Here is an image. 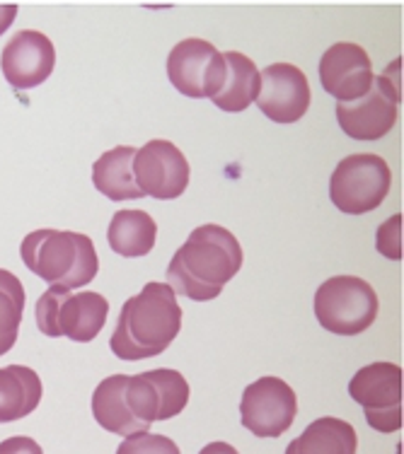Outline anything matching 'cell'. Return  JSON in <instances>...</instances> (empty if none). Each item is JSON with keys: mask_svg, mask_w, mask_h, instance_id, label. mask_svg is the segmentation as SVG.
Listing matches in <instances>:
<instances>
[{"mask_svg": "<svg viewBox=\"0 0 404 454\" xmlns=\"http://www.w3.org/2000/svg\"><path fill=\"white\" fill-rule=\"evenodd\" d=\"M349 394L378 433L402 428V367L395 363H370L349 382Z\"/></svg>", "mask_w": 404, "mask_h": 454, "instance_id": "obj_9", "label": "cell"}, {"mask_svg": "<svg viewBox=\"0 0 404 454\" xmlns=\"http://www.w3.org/2000/svg\"><path fill=\"white\" fill-rule=\"evenodd\" d=\"M199 454H240L238 450L228 442H211V445H206Z\"/></svg>", "mask_w": 404, "mask_h": 454, "instance_id": "obj_26", "label": "cell"}, {"mask_svg": "<svg viewBox=\"0 0 404 454\" xmlns=\"http://www.w3.org/2000/svg\"><path fill=\"white\" fill-rule=\"evenodd\" d=\"M182 329V307L167 283H148L126 300L112 333V353L119 360L158 358Z\"/></svg>", "mask_w": 404, "mask_h": 454, "instance_id": "obj_2", "label": "cell"}, {"mask_svg": "<svg viewBox=\"0 0 404 454\" xmlns=\"http://www.w3.org/2000/svg\"><path fill=\"white\" fill-rule=\"evenodd\" d=\"M373 63L366 49L352 42H339L322 53L320 82L337 105H349L366 95L373 85Z\"/></svg>", "mask_w": 404, "mask_h": 454, "instance_id": "obj_14", "label": "cell"}, {"mask_svg": "<svg viewBox=\"0 0 404 454\" xmlns=\"http://www.w3.org/2000/svg\"><path fill=\"white\" fill-rule=\"evenodd\" d=\"M376 247L390 262H402V213H397L378 227Z\"/></svg>", "mask_w": 404, "mask_h": 454, "instance_id": "obj_23", "label": "cell"}, {"mask_svg": "<svg viewBox=\"0 0 404 454\" xmlns=\"http://www.w3.org/2000/svg\"><path fill=\"white\" fill-rule=\"evenodd\" d=\"M116 454H179V447L167 435L136 433V435L123 437Z\"/></svg>", "mask_w": 404, "mask_h": 454, "instance_id": "obj_22", "label": "cell"}, {"mask_svg": "<svg viewBox=\"0 0 404 454\" xmlns=\"http://www.w3.org/2000/svg\"><path fill=\"white\" fill-rule=\"evenodd\" d=\"M315 317L337 336H359L378 319V295L368 280L334 276L317 288Z\"/></svg>", "mask_w": 404, "mask_h": 454, "instance_id": "obj_5", "label": "cell"}, {"mask_svg": "<svg viewBox=\"0 0 404 454\" xmlns=\"http://www.w3.org/2000/svg\"><path fill=\"white\" fill-rule=\"evenodd\" d=\"M109 315V302L99 293H75L49 288L36 300V326L44 336L90 343L102 332Z\"/></svg>", "mask_w": 404, "mask_h": 454, "instance_id": "obj_4", "label": "cell"}, {"mask_svg": "<svg viewBox=\"0 0 404 454\" xmlns=\"http://www.w3.org/2000/svg\"><path fill=\"white\" fill-rule=\"evenodd\" d=\"M42 380L32 367H0V423L29 416L42 402Z\"/></svg>", "mask_w": 404, "mask_h": 454, "instance_id": "obj_18", "label": "cell"}, {"mask_svg": "<svg viewBox=\"0 0 404 454\" xmlns=\"http://www.w3.org/2000/svg\"><path fill=\"white\" fill-rule=\"evenodd\" d=\"M402 102V59L395 61L383 75L373 78L366 95L337 105V121L342 131L353 140H380L395 129Z\"/></svg>", "mask_w": 404, "mask_h": 454, "instance_id": "obj_6", "label": "cell"}, {"mask_svg": "<svg viewBox=\"0 0 404 454\" xmlns=\"http://www.w3.org/2000/svg\"><path fill=\"white\" fill-rule=\"evenodd\" d=\"M226 73L223 53L206 39H185L167 56V78L177 92L192 99H211Z\"/></svg>", "mask_w": 404, "mask_h": 454, "instance_id": "obj_11", "label": "cell"}, {"mask_svg": "<svg viewBox=\"0 0 404 454\" xmlns=\"http://www.w3.org/2000/svg\"><path fill=\"white\" fill-rule=\"evenodd\" d=\"M20 254L27 269L51 288H83L99 271L92 239L68 230H35L22 239Z\"/></svg>", "mask_w": 404, "mask_h": 454, "instance_id": "obj_3", "label": "cell"}, {"mask_svg": "<svg viewBox=\"0 0 404 454\" xmlns=\"http://www.w3.org/2000/svg\"><path fill=\"white\" fill-rule=\"evenodd\" d=\"M257 106L273 123H296L310 109V82L293 63H273L259 73Z\"/></svg>", "mask_w": 404, "mask_h": 454, "instance_id": "obj_13", "label": "cell"}, {"mask_svg": "<svg viewBox=\"0 0 404 454\" xmlns=\"http://www.w3.org/2000/svg\"><path fill=\"white\" fill-rule=\"evenodd\" d=\"M123 402L143 433H150L153 423L175 419L186 409L189 385L177 370H150L141 375H126Z\"/></svg>", "mask_w": 404, "mask_h": 454, "instance_id": "obj_8", "label": "cell"}, {"mask_svg": "<svg viewBox=\"0 0 404 454\" xmlns=\"http://www.w3.org/2000/svg\"><path fill=\"white\" fill-rule=\"evenodd\" d=\"M298 416V399L281 377H259L245 387L240 402V420L252 435L279 437Z\"/></svg>", "mask_w": 404, "mask_h": 454, "instance_id": "obj_10", "label": "cell"}, {"mask_svg": "<svg viewBox=\"0 0 404 454\" xmlns=\"http://www.w3.org/2000/svg\"><path fill=\"white\" fill-rule=\"evenodd\" d=\"M133 158H136V148L119 145L107 150L92 165V184L109 201H133L143 196L133 176Z\"/></svg>", "mask_w": 404, "mask_h": 454, "instance_id": "obj_17", "label": "cell"}, {"mask_svg": "<svg viewBox=\"0 0 404 454\" xmlns=\"http://www.w3.org/2000/svg\"><path fill=\"white\" fill-rule=\"evenodd\" d=\"M359 437L352 423L342 419H317L303 430V435L296 437L286 454H356Z\"/></svg>", "mask_w": 404, "mask_h": 454, "instance_id": "obj_19", "label": "cell"}, {"mask_svg": "<svg viewBox=\"0 0 404 454\" xmlns=\"http://www.w3.org/2000/svg\"><path fill=\"white\" fill-rule=\"evenodd\" d=\"M158 225L146 210H119L109 223L107 239L112 252L126 259H139L155 247Z\"/></svg>", "mask_w": 404, "mask_h": 454, "instance_id": "obj_20", "label": "cell"}, {"mask_svg": "<svg viewBox=\"0 0 404 454\" xmlns=\"http://www.w3.org/2000/svg\"><path fill=\"white\" fill-rule=\"evenodd\" d=\"M242 269V247L220 225H202L177 249L167 266V286L175 295L209 302L220 295L226 283Z\"/></svg>", "mask_w": 404, "mask_h": 454, "instance_id": "obj_1", "label": "cell"}, {"mask_svg": "<svg viewBox=\"0 0 404 454\" xmlns=\"http://www.w3.org/2000/svg\"><path fill=\"white\" fill-rule=\"evenodd\" d=\"M133 176L143 196H153L158 201H172L186 192L189 162L175 143L148 140L143 148H136Z\"/></svg>", "mask_w": 404, "mask_h": 454, "instance_id": "obj_12", "label": "cell"}, {"mask_svg": "<svg viewBox=\"0 0 404 454\" xmlns=\"http://www.w3.org/2000/svg\"><path fill=\"white\" fill-rule=\"evenodd\" d=\"M25 300V288L18 276L0 269V358L18 343Z\"/></svg>", "mask_w": 404, "mask_h": 454, "instance_id": "obj_21", "label": "cell"}, {"mask_svg": "<svg viewBox=\"0 0 404 454\" xmlns=\"http://www.w3.org/2000/svg\"><path fill=\"white\" fill-rule=\"evenodd\" d=\"M392 172L380 155L359 153L344 158L329 179V199L346 215H363L385 201Z\"/></svg>", "mask_w": 404, "mask_h": 454, "instance_id": "obj_7", "label": "cell"}, {"mask_svg": "<svg viewBox=\"0 0 404 454\" xmlns=\"http://www.w3.org/2000/svg\"><path fill=\"white\" fill-rule=\"evenodd\" d=\"M18 5H12V3H5V5H0V36L5 35L10 29V25L15 22L18 18Z\"/></svg>", "mask_w": 404, "mask_h": 454, "instance_id": "obj_25", "label": "cell"}, {"mask_svg": "<svg viewBox=\"0 0 404 454\" xmlns=\"http://www.w3.org/2000/svg\"><path fill=\"white\" fill-rule=\"evenodd\" d=\"M226 73L220 80L218 90L213 92L211 102L228 114L245 112L247 106L257 99L259 90V68L252 59L240 51H226Z\"/></svg>", "mask_w": 404, "mask_h": 454, "instance_id": "obj_16", "label": "cell"}, {"mask_svg": "<svg viewBox=\"0 0 404 454\" xmlns=\"http://www.w3.org/2000/svg\"><path fill=\"white\" fill-rule=\"evenodd\" d=\"M56 66V49L51 39L36 29H22L10 39L3 56L0 68L8 80V85L18 92L39 88L49 80Z\"/></svg>", "mask_w": 404, "mask_h": 454, "instance_id": "obj_15", "label": "cell"}, {"mask_svg": "<svg viewBox=\"0 0 404 454\" xmlns=\"http://www.w3.org/2000/svg\"><path fill=\"white\" fill-rule=\"evenodd\" d=\"M0 454H44L32 437L12 435L0 442Z\"/></svg>", "mask_w": 404, "mask_h": 454, "instance_id": "obj_24", "label": "cell"}]
</instances>
